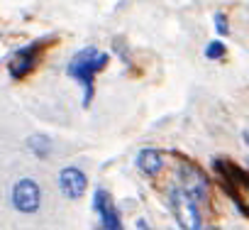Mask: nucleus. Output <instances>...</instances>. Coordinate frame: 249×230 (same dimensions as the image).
Returning a JSON list of instances; mask_svg holds the SVG:
<instances>
[{"instance_id":"obj_1","label":"nucleus","mask_w":249,"mask_h":230,"mask_svg":"<svg viewBox=\"0 0 249 230\" xmlns=\"http://www.w3.org/2000/svg\"><path fill=\"white\" fill-rule=\"evenodd\" d=\"M105 61H107V54L88 47V49L78 52L69 64V74L86 88V103H90V98H93V76L105 66Z\"/></svg>"},{"instance_id":"obj_2","label":"nucleus","mask_w":249,"mask_h":230,"mask_svg":"<svg viewBox=\"0 0 249 230\" xmlns=\"http://www.w3.org/2000/svg\"><path fill=\"white\" fill-rule=\"evenodd\" d=\"M215 169H217L227 193L234 198V203L242 208V213L249 215V176L230 162H215Z\"/></svg>"},{"instance_id":"obj_3","label":"nucleus","mask_w":249,"mask_h":230,"mask_svg":"<svg viewBox=\"0 0 249 230\" xmlns=\"http://www.w3.org/2000/svg\"><path fill=\"white\" fill-rule=\"evenodd\" d=\"M171 206H174V215L181 223L183 230H198L200 228V215L196 208V201L178 186L171 191Z\"/></svg>"},{"instance_id":"obj_4","label":"nucleus","mask_w":249,"mask_h":230,"mask_svg":"<svg viewBox=\"0 0 249 230\" xmlns=\"http://www.w3.org/2000/svg\"><path fill=\"white\" fill-rule=\"evenodd\" d=\"M13 203L22 213H35L39 208V186L30 179H22L13 189Z\"/></svg>"},{"instance_id":"obj_5","label":"nucleus","mask_w":249,"mask_h":230,"mask_svg":"<svg viewBox=\"0 0 249 230\" xmlns=\"http://www.w3.org/2000/svg\"><path fill=\"white\" fill-rule=\"evenodd\" d=\"M95 208L103 218V230H120V218H117V211L112 208V201L105 191H98L95 193Z\"/></svg>"},{"instance_id":"obj_6","label":"nucleus","mask_w":249,"mask_h":230,"mask_svg":"<svg viewBox=\"0 0 249 230\" xmlns=\"http://www.w3.org/2000/svg\"><path fill=\"white\" fill-rule=\"evenodd\" d=\"M59 181H61V189H64V193L69 198H78L83 193V189H86V176L78 169H73V167L64 169L61 176H59Z\"/></svg>"},{"instance_id":"obj_7","label":"nucleus","mask_w":249,"mask_h":230,"mask_svg":"<svg viewBox=\"0 0 249 230\" xmlns=\"http://www.w3.org/2000/svg\"><path fill=\"white\" fill-rule=\"evenodd\" d=\"M181 189L188 193V196H193L196 193V198H203L205 196V179L196 172V169H191V167H181Z\"/></svg>"},{"instance_id":"obj_8","label":"nucleus","mask_w":249,"mask_h":230,"mask_svg":"<svg viewBox=\"0 0 249 230\" xmlns=\"http://www.w3.org/2000/svg\"><path fill=\"white\" fill-rule=\"evenodd\" d=\"M35 57H37V44L30 47V49L18 52V57H15V61H13V76H25V74L35 66Z\"/></svg>"},{"instance_id":"obj_9","label":"nucleus","mask_w":249,"mask_h":230,"mask_svg":"<svg viewBox=\"0 0 249 230\" xmlns=\"http://www.w3.org/2000/svg\"><path fill=\"white\" fill-rule=\"evenodd\" d=\"M137 164H140L142 172H147V174H157V172L161 169V157H159L157 150H142L140 157H137Z\"/></svg>"},{"instance_id":"obj_10","label":"nucleus","mask_w":249,"mask_h":230,"mask_svg":"<svg viewBox=\"0 0 249 230\" xmlns=\"http://www.w3.org/2000/svg\"><path fill=\"white\" fill-rule=\"evenodd\" d=\"M205 54H208V59H220L225 54V44L222 42H210L208 49H205Z\"/></svg>"},{"instance_id":"obj_11","label":"nucleus","mask_w":249,"mask_h":230,"mask_svg":"<svg viewBox=\"0 0 249 230\" xmlns=\"http://www.w3.org/2000/svg\"><path fill=\"white\" fill-rule=\"evenodd\" d=\"M215 25H217V32H220V35H227V20H225L222 13L215 15Z\"/></svg>"},{"instance_id":"obj_12","label":"nucleus","mask_w":249,"mask_h":230,"mask_svg":"<svg viewBox=\"0 0 249 230\" xmlns=\"http://www.w3.org/2000/svg\"><path fill=\"white\" fill-rule=\"evenodd\" d=\"M140 228H142V230H149V225H147L144 220H140Z\"/></svg>"},{"instance_id":"obj_13","label":"nucleus","mask_w":249,"mask_h":230,"mask_svg":"<svg viewBox=\"0 0 249 230\" xmlns=\"http://www.w3.org/2000/svg\"><path fill=\"white\" fill-rule=\"evenodd\" d=\"M205 230H215V228H205Z\"/></svg>"}]
</instances>
